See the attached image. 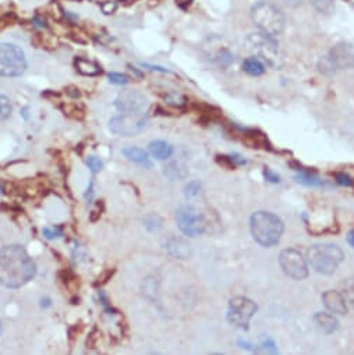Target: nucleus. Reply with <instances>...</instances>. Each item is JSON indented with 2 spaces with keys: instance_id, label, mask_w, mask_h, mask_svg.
<instances>
[{
  "instance_id": "f257e3e1",
  "label": "nucleus",
  "mask_w": 354,
  "mask_h": 355,
  "mask_svg": "<svg viewBox=\"0 0 354 355\" xmlns=\"http://www.w3.org/2000/svg\"><path fill=\"white\" fill-rule=\"evenodd\" d=\"M36 265L21 245H6L0 249V284L20 288L34 279Z\"/></svg>"
},
{
  "instance_id": "f03ea898",
  "label": "nucleus",
  "mask_w": 354,
  "mask_h": 355,
  "mask_svg": "<svg viewBox=\"0 0 354 355\" xmlns=\"http://www.w3.org/2000/svg\"><path fill=\"white\" fill-rule=\"evenodd\" d=\"M250 230L254 238L263 247L276 245L283 234L285 226L280 218L271 212H256L250 219Z\"/></svg>"
},
{
  "instance_id": "7ed1b4c3",
  "label": "nucleus",
  "mask_w": 354,
  "mask_h": 355,
  "mask_svg": "<svg viewBox=\"0 0 354 355\" xmlns=\"http://www.w3.org/2000/svg\"><path fill=\"white\" fill-rule=\"evenodd\" d=\"M307 260L316 272L331 276L344 261V253L336 245L316 244L307 251Z\"/></svg>"
},
{
  "instance_id": "20e7f679",
  "label": "nucleus",
  "mask_w": 354,
  "mask_h": 355,
  "mask_svg": "<svg viewBox=\"0 0 354 355\" xmlns=\"http://www.w3.org/2000/svg\"><path fill=\"white\" fill-rule=\"evenodd\" d=\"M251 20L260 30V32L276 36L285 30V16L274 5L268 2H258L251 9Z\"/></svg>"
},
{
  "instance_id": "39448f33",
  "label": "nucleus",
  "mask_w": 354,
  "mask_h": 355,
  "mask_svg": "<svg viewBox=\"0 0 354 355\" xmlns=\"http://www.w3.org/2000/svg\"><path fill=\"white\" fill-rule=\"evenodd\" d=\"M354 67V47L349 43L333 46L329 54L320 60V71L327 76L335 74L338 70Z\"/></svg>"
},
{
  "instance_id": "423d86ee",
  "label": "nucleus",
  "mask_w": 354,
  "mask_h": 355,
  "mask_svg": "<svg viewBox=\"0 0 354 355\" xmlns=\"http://www.w3.org/2000/svg\"><path fill=\"white\" fill-rule=\"evenodd\" d=\"M25 69L23 50L12 43H0V77H20Z\"/></svg>"
},
{
  "instance_id": "0eeeda50",
  "label": "nucleus",
  "mask_w": 354,
  "mask_h": 355,
  "mask_svg": "<svg viewBox=\"0 0 354 355\" xmlns=\"http://www.w3.org/2000/svg\"><path fill=\"white\" fill-rule=\"evenodd\" d=\"M256 312L257 304L254 301L247 297H234L229 302L228 321L240 329H248L250 321Z\"/></svg>"
},
{
  "instance_id": "6e6552de",
  "label": "nucleus",
  "mask_w": 354,
  "mask_h": 355,
  "mask_svg": "<svg viewBox=\"0 0 354 355\" xmlns=\"http://www.w3.org/2000/svg\"><path fill=\"white\" fill-rule=\"evenodd\" d=\"M279 265L286 276L293 280H305L309 276V266L301 252L294 248H286L279 255Z\"/></svg>"
},
{
  "instance_id": "1a4fd4ad",
  "label": "nucleus",
  "mask_w": 354,
  "mask_h": 355,
  "mask_svg": "<svg viewBox=\"0 0 354 355\" xmlns=\"http://www.w3.org/2000/svg\"><path fill=\"white\" fill-rule=\"evenodd\" d=\"M176 222L183 234L197 237L206 231V218L194 207H181L176 211Z\"/></svg>"
},
{
  "instance_id": "9d476101",
  "label": "nucleus",
  "mask_w": 354,
  "mask_h": 355,
  "mask_svg": "<svg viewBox=\"0 0 354 355\" xmlns=\"http://www.w3.org/2000/svg\"><path fill=\"white\" fill-rule=\"evenodd\" d=\"M148 119L142 112L123 113L109 122V128L113 134L122 137H131L140 134L146 127Z\"/></svg>"
},
{
  "instance_id": "9b49d317",
  "label": "nucleus",
  "mask_w": 354,
  "mask_h": 355,
  "mask_svg": "<svg viewBox=\"0 0 354 355\" xmlns=\"http://www.w3.org/2000/svg\"><path fill=\"white\" fill-rule=\"evenodd\" d=\"M245 45L251 54H254L256 56H258L264 60H268L269 63L274 62V59L276 58L278 47H276L275 41L269 35H265L263 32L251 34L245 39Z\"/></svg>"
},
{
  "instance_id": "f8f14e48",
  "label": "nucleus",
  "mask_w": 354,
  "mask_h": 355,
  "mask_svg": "<svg viewBox=\"0 0 354 355\" xmlns=\"http://www.w3.org/2000/svg\"><path fill=\"white\" fill-rule=\"evenodd\" d=\"M146 105L148 99L142 93L135 91H124L115 100V106L123 113L144 112Z\"/></svg>"
},
{
  "instance_id": "ddd939ff",
  "label": "nucleus",
  "mask_w": 354,
  "mask_h": 355,
  "mask_svg": "<svg viewBox=\"0 0 354 355\" xmlns=\"http://www.w3.org/2000/svg\"><path fill=\"white\" fill-rule=\"evenodd\" d=\"M322 301L325 304V307L332 312L338 315H346L347 314V304L342 293L329 290L322 294Z\"/></svg>"
},
{
  "instance_id": "4468645a",
  "label": "nucleus",
  "mask_w": 354,
  "mask_h": 355,
  "mask_svg": "<svg viewBox=\"0 0 354 355\" xmlns=\"http://www.w3.org/2000/svg\"><path fill=\"white\" fill-rule=\"evenodd\" d=\"M168 252L176 260H190L191 258V245L187 240L180 238V237H172L168 240L165 244Z\"/></svg>"
},
{
  "instance_id": "2eb2a0df",
  "label": "nucleus",
  "mask_w": 354,
  "mask_h": 355,
  "mask_svg": "<svg viewBox=\"0 0 354 355\" xmlns=\"http://www.w3.org/2000/svg\"><path fill=\"white\" fill-rule=\"evenodd\" d=\"M314 322L317 325V328L327 333V334H331L333 332L338 330L339 328V323H338V319L331 315V314H327V312H318L314 315Z\"/></svg>"
},
{
  "instance_id": "dca6fc26",
  "label": "nucleus",
  "mask_w": 354,
  "mask_h": 355,
  "mask_svg": "<svg viewBox=\"0 0 354 355\" xmlns=\"http://www.w3.org/2000/svg\"><path fill=\"white\" fill-rule=\"evenodd\" d=\"M123 155L130 161V162H134V163H138V165H142L148 169L153 168V162H149V158H148V154L141 149V148H126L123 149Z\"/></svg>"
},
{
  "instance_id": "f3484780",
  "label": "nucleus",
  "mask_w": 354,
  "mask_h": 355,
  "mask_svg": "<svg viewBox=\"0 0 354 355\" xmlns=\"http://www.w3.org/2000/svg\"><path fill=\"white\" fill-rule=\"evenodd\" d=\"M148 148H149L151 155L159 161H165V159L170 158L173 154V148L170 146V144H168L166 141H161V139L153 141L149 144Z\"/></svg>"
},
{
  "instance_id": "a211bd4d",
  "label": "nucleus",
  "mask_w": 354,
  "mask_h": 355,
  "mask_svg": "<svg viewBox=\"0 0 354 355\" xmlns=\"http://www.w3.org/2000/svg\"><path fill=\"white\" fill-rule=\"evenodd\" d=\"M164 174L170 180V181H176V180H183L187 177V169L184 165H181L180 162H172L169 163L165 170Z\"/></svg>"
},
{
  "instance_id": "6ab92c4d",
  "label": "nucleus",
  "mask_w": 354,
  "mask_h": 355,
  "mask_svg": "<svg viewBox=\"0 0 354 355\" xmlns=\"http://www.w3.org/2000/svg\"><path fill=\"white\" fill-rule=\"evenodd\" d=\"M243 69L248 76H252V77H258V76H263L265 73V67L258 58L245 59L244 63H243Z\"/></svg>"
},
{
  "instance_id": "aec40b11",
  "label": "nucleus",
  "mask_w": 354,
  "mask_h": 355,
  "mask_svg": "<svg viewBox=\"0 0 354 355\" xmlns=\"http://www.w3.org/2000/svg\"><path fill=\"white\" fill-rule=\"evenodd\" d=\"M76 67L77 70L82 74V76H88V77H93V76H98L100 73V69L98 65H95L93 62L91 60H87V59H77L76 60Z\"/></svg>"
},
{
  "instance_id": "412c9836",
  "label": "nucleus",
  "mask_w": 354,
  "mask_h": 355,
  "mask_svg": "<svg viewBox=\"0 0 354 355\" xmlns=\"http://www.w3.org/2000/svg\"><path fill=\"white\" fill-rule=\"evenodd\" d=\"M342 294L346 299L347 307L354 310V277H349L342 283Z\"/></svg>"
},
{
  "instance_id": "4be33fe9",
  "label": "nucleus",
  "mask_w": 354,
  "mask_h": 355,
  "mask_svg": "<svg viewBox=\"0 0 354 355\" xmlns=\"http://www.w3.org/2000/svg\"><path fill=\"white\" fill-rule=\"evenodd\" d=\"M144 226L146 227L148 231L157 233L162 229V219L155 214H151L144 219Z\"/></svg>"
},
{
  "instance_id": "5701e85b",
  "label": "nucleus",
  "mask_w": 354,
  "mask_h": 355,
  "mask_svg": "<svg viewBox=\"0 0 354 355\" xmlns=\"http://www.w3.org/2000/svg\"><path fill=\"white\" fill-rule=\"evenodd\" d=\"M13 108L10 104V99L5 95H0V122H5L12 116Z\"/></svg>"
},
{
  "instance_id": "b1692460",
  "label": "nucleus",
  "mask_w": 354,
  "mask_h": 355,
  "mask_svg": "<svg viewBox=\"0 0 354 355\" xmlns=\"http://www.w3.org/2000/svg\"><path fill=\"white\" fill-rule=\"evenodd\" d=\"M296 180L305 185H311V187L321 185V180L317 176H314L311 173H306V172H301L298 176H296Z\"/></svg>"
},
{
  "instance_id": "393cba45",
  "label": "nucleus",
  "mask_w": 354,
  "mask_h": 355,
  "mask_svg": "<svg viewBox=\"0 0 354 355\" xmlns=\"http://www.w3.org/2000/svg\"><path fill=\"white\" fill-rule=\"evenodd\" d=\"M310 2L321 13H331L333 9V0H310Z\"/></svg>"
},
{
  "instance_id": "a878e982",
  "label": "nucleus",
  "mask_w": 354,
  "mask_h": 355,
  "mask_svg": "<svg viewBox=\"0 0 354 355\" xmlns=\"http://www.w3.org/2000/svg\"><path fill=\"white\" fill-rule=\"evenodd\" d=\"M87 166L91 169L92 173H99L104 169V162L96 157H88L87 158Z\"/></svg>"
},
{
  "instance_id": "bb28decb",
  "label": "nucleus",
  "mask_w": 354,
  "mask_h": 355,
  "mask_svg": "<svg viewBox=\"0 0 354 355\" xmlns=\"http://www.w3.org/2000/svg\"><path fill=\"white\" fill-rule=\"evenodd\" d=\"M199 192H201V183L199 181H190L184 188V194H186L187 198L197 196Z\"/></svg>"
},
{
  "instance_id": "cd10ccee",
  "label": "nucleus",
  "mask_w": 354,
  "mask_h": 355,
  "mask_svg": "<svg viewBox=\"0 0 354 355\" xmlns=\"http://www.w3.org/2000/svg\"><path fill=\"white\" fill-rule=\"evenodd\" d=\"M165 99H166V102L169 105L177 106V108H181L186 104V99L183 96H180V95H176V93H169V95L165 96Z\"/></svg>"
},
{
  "instance_id": "c85d7f7f",
  "label": "nucleus",
  "mask_w": 354,
  "mask_h": 355,
  "mask_svg": "<svg viewBox=\"0 0 354 355\" xmlns=\"http://www.w3.org/2000/svg\"><path fill=\"white\" fill-rule=\"evenodd\" d=\"M42 233H43L45 238H47V240L59 238V237L63 236V231H62L60 227H45V229L42 230Z\"/></svg>"
},
{
  "instance_id": "c756f323",
  "label": "nucleus",
  "mask_w": 354,
  "mask_h": 355,
  "mask_svg": "<svg viewBox=\"0 0 354 355\" xmlns=\"http://www.w3.org/2000/svg\"><path fill=\"white\" fill-rule=\"evenodd\" d=\"M109 81L115 85H126L129 82L127 77L124 74H120V73H111L109 74Z\"/></svg>"
},
{
  "instance_id": "7c9ffc66",
  "label": "nucleus",
  "mask_w": 354,
  "mask_h": 355,
  "mask_svg": "<svg viewBox=\"0 0 354 355\" xmlns=\"http://www.w3.org/2000/svg\"><path fill=\"white\" fill-rule=\"evenodd\" d=\"M336 183L343 187H351L353 180L347 173H336Z\"/></svg>"
},
{
  "instance_id": "2f4dec72",
  "label": "nucleus",
  "mask_w": 354,
  "mask_h": 355,
  "mask_svg": "<svg viewBox=\"0 0 354 355\" xmlns=\"http://www.w3.org/2000/svg\"><path fill=\"white\" fill-rule=\"evenodd\" d=\"M115 275V269H108V271H105L102 275H100L99 277H98V282H96V286H102V284H105V283H108L111 279H112V276Z\"/></svg>"
},
{
  "instance_id": "473e14b6",
  "label": "nucleus",
  "mask_w": 354,
  "mask_h": 355,
  "mask_svg": "<svg viewBox=\"0 0 354 355\" xmlns=\"http://www.w3.org/2000/svg\"><path fill=\"white\" fill-rule=\"evenodd\" d=\"M100 202H102V201H99V202H98V204H96V209H93V211L91 212V215H89V219H91V222H96V220L100 218V215H102V211H104V208H100V209H99Z\"/></svg>"
},
{
  "instance_id": "72a5a7b5",
  "label": "nucleus",
  "mask_w": 354,
  "mask_h": 355,
  "mask_svg": "<svg viewBox=\"0 0 354 355\" xmlns=\"http://www.w3.org/2000/svg\"><path fill=\"white\" fill-rule=\"evenodd\" d=\"M264 174H265V179H267L268 181H271V183H279V181H280L279 176L275 174L274 172H271L269 169H265V170H264Z\"/></svg>"
},
{
  "instance_id": "f704fd0d",
  "label": "nucleus",
  "mask_w": 354,
  "mask_h": 355,
  "mask_svg": "<svg viewBox=\"0 0 354 355\" xmlns=\"http://www.w3.org/2000/svg\"><path fill=\"white\" fill-rule=\"evenodd\" d=\"M102 10H104V13L105 14H112L115 10H116V5L115 3H107V5H104L102 6Z\"/></svg>"
},
{
  "instance_id": "c9c22d12",
  "label": "nucleus",
  "mask_w": 354,
  "mask_h": 355,
  "mask_svg": "<svg viewBox=\"0 0 354 355\" xmlns=\"http://www.w3.org/2000/svg\"><path fill=\"white\" fill-rule=\"evenodd\" d=\"M347 242L354 248V229H351L347 234Z\"/></svg>"
},
{
  "instance_id": "e433bc0d",
  "label": "nucleus",
  "mask_w": 354,
  "mask_h": 355,
  "mask_svg": "<svg viewBox=\"0 0 354 355\" xmlns=\"http://www.w3.org/2000/svg\"><path fill=\"white\" fill-rule=\"evenodd\" d=\"M42 307H49L50 306V299L49 298H45V299H42V304H41Z\"/></svg>"
},
{
  "instance_id": "4c0bfd02",
  "label": "nucleus",
  "mask_w": 354,
  "mask_h": 355,
  "mask_svg": "<svg viewBox=\"0 0 354 355\" xmlns=\"http://www.w3.org/2000/svg\"><path fill=\"white\" fill-rule=\"evenodd\" d=\"M0 194H3V187L2 185H0Z\"/></svg>"
},
{
  "instance_id": "58836bf2",
  "label": "nucleus",
  "mask_w": 354,
  "mask_h": 355,
  "mask_svg": "<svg viewBox=\"0 0 354 355\" xmlns=\"http://www.w3.org/2000/svg\"><path fill=\"white\" fill-rule=\"evenodd\" d=\"M0 334H2V323H0Z\"/></svg>"
}]
</instances>
